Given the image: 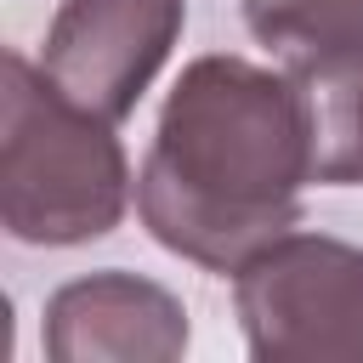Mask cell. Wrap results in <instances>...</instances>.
<instances>
[{"mask_svg": "<svg viewBox=\"0 0 363 363\" xmlns=\"http://www.w3.org/2000/svg\"><path fill=\"white\" fill-rule=\"evenodd\" d=\"M182 23L187 0H62L40 68L68 102L119 125L170 62Z\"/></svg>", "mask_w": 363, "mask_h": 363, "instance_id": "cell-4", "label": "cell"}, {"mask_svg": "<svg viewBox=\"0 0 363 363\" xmlns=\"http://www.w3.org/2000/svg\"><path fill=\"white\" fill-rule=\"evenodd\" d=\"M289 79L306 108L312 182L363 187V62H295Z\"/></svg>", "mask_w": 363, "mask_h": 363, "instance_id": "cell-6", "label": "cell"}, {"mask_svg": "<svg viewBox=\"0 0 363 363\" xmlns=\"http://www.w3.org/2000/svg\"><path fill=\"white\" fill-rule=\"evenodd\" d=\"M233 306L255 363H363V250L284 233L233 272Z\"/></svg>", "mask_w": 363, "mask_h": 363, "instance_id": "cell-3", "label": "cell"}, {"mask_svg": "<svg viewBox=\"0 0 363 363\" xmlns=\"http://www.w3.org/2000/svg\"><path fill=\"white\" fill-rule=\"evenodd\" d=\"M306 182L312 142L289 68L210 51L182 68L159 108L136 170V216L170 255L238 272L255 250L301 227Z\"/></svg>", "mask_w": 363, "mask_h": 363, "instance_id": "cell-1", "label": "cell"}, {"mask_svg": "<svg viewBox=\"0 0 363 363\" xmlns=\"http://www.w3.org/2000/svg\"><path fill=\"white\" fill-rule=\"evenodd\" d=\"M51 363H176L187 352V306L142 272H91L45 301Z\"/></svg>", "mask_w": 363, "mask_h": 363, "instance_id": "cell-5", "label": "cell"}, {"mask_svg": "<svg viewBox=\"0 0 363 363\" xmlns=\"http://www.w3.org/2000/svg\"><path fill=\"white\" fill-rule=\"evenodd\" d=\"M261 45L295 62H363V0H238Z\"/></svg>", "mask_w": 363, "mask_h": 363, "instance_id": "cell-7", "label": "cell"}, {"mask_svg": "<svg viewBox=\"0 0 363 363\" xmlns=\"http://www.w3.org/2000/svg\"><path fill=\"white\" fill-rule=\"evenodd\" d=\"M136 199L113 125L68 102L40 62L6 51L0 79V227L17 244L68 250L108 238Z\"/></svg>", "mask_w": 363, "mask_h": 363, "instance_id": "cell-2", "label": "cell"}]
</instances>
